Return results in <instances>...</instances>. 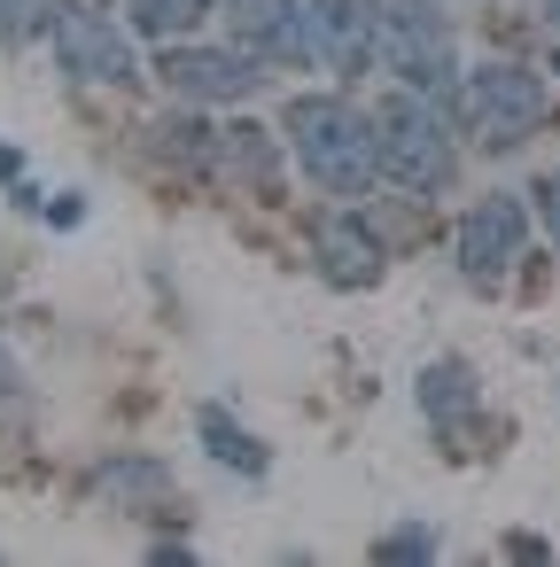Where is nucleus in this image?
I'll list each match as a JSON object with an SVG mask.
<instances>
[{
	"mask_svg": "<svg viewBox=\"0 0 560 567\" xmlns=\"http://www.w3.org/2000/svg\"><path fill=\"white\" fill-rule=\"evenodd\" d=\"M102 482L110 489H164V466L156 458H118V466H102Z\"/></svg>",
	"mask_w": 560,
	"mask_h": 567,
	"instance_id": "nucleus-13",
	"label": "nucleus"
},
{
	"mask_svg": "<svg viewBox=\"0 0 560 567\" xmlns=\"http://www.w3.org/2000/svg\"><path fill=\"white\" fill-rule=\"evenodd\" d=\"M467 117H475L482 148H513L544 125V79L521 63H482L467 79Z\"/></svg>",
	"mask_w": 560,
	"mask_h": 567,
	"instance_id": "nucleus-4",
	"label": "nucleus"
},
{
	"mask_svg": "<svg viewBox=\"0 0 560 567\" xmlns=\"http://www.w3.org/2000/svg\"><path fill=\"white\" fill-rule=\"evenodd\" d=\"M544 226H552V234H560V172H552V179H544Z\"/></svg>",
	"mask_w": 560,
	"mask_h": 567,
	"instance_id": "nucleus-16",
	"label": "nucleus"
},
{
	"mask_svg": "<svg viewBox=\"0 0 560 567\" xmlns=\"http://www.w3.org/2000/svg\"><path fill=\"white\" fill-rule=\"evenodd\" d=\"M203 435H211V451H218L226 466H242V474H265V443H257V435H242L226 412H203Z\"/></svg>",
	"mask_w": 560,
	"mask_h": 567,
	"instance_id": "nucleus-12",
	"label": "nucleus"
},
{
	"mask_svg": "<svg viewBox=\"0 0 560 567\" xmlns=\"http://www.w3.org/2000/svg\"><path fill=\"white\" fill-rule=\"evenodd\" d=\"M544 17H552V24H560V0H544Z\"/></svg>",
	"mask_w": 560,
	"mask_h": 567,
	"instance_id": "nucleus-17",
	"label": "nucleus"
},
{
	"mask_svg": "<svg viewBox=\"0 0 560 567\" xmlns=\"http://www.w3.org/2000/svg\"><path fill=\"white\" fill-rule=\"evenodd\" d=\"M125 9H133V32L180 40V32H195V24L211 17V0H125Z\"/></svg>",
	"mask_w": 560,
	"mask_h": 567,
	"instance_id": "nucleus-10",
	"label": "nucleus"
},
{
	"mask_svg": "<svg viewBox=\"0 0 560 567\" xmlns=\"http://www.w3.org/2000/svg\"><path fill=\"white\" fill-rule=\"evenodd\" d=\"M319 257H327V272H335L343 288H374V280H381V241H374L350 210L319 226Z\"/></svg>",
	"mask_w": 560,
	"mask_h": 567,
	"instance_id": "nucleus-9",
	"label": "nucleus"
},
{
	"mask_svg": "<svg viewBox=\"0 0 560 567\" xmlns=\"http://www.w3.org/2000/svg\"><path fill=\"white\" fill-rule=\"evenodd\" d=\"M288 148L296 164L327 187V195H366L374 172H381V141H374V117L335 102V94H304L288 102Z\"/></svg>",
	"mask_w": 560,
	"mask_h": 567,
	"instance_id": "nucleus-1",
	"label": "nucleus"
},
{
	"mask_svg": "<svg viewBox=\"0 0 560 567\" xmlns=\"http://www.w3.org/2000/svg\"><path fill=\"white\" fill-rule=\"evenodd\" d=\"M381 551H389V559H428V551H436V536H428V528H397Z\"/></svg>",
	"mask_w": 560,
	"mask_h": 567,
	"instance_id": "nucleus-14",
	"label": "nucleus"
},
{
	"mask_svg": "<svg viewBox=\"0 0 560 567\" xmlns=\"http://www.w3.org/2000/svg\"><path fill=\"white\" fill-rule=\"evenodd\" d=\"M475 396H467V365H428L420 373V412L428 420H459Z\"/></svg>",
	"mask_w": 560,
	"mask_h": 567,
	"instance_id": "nucleus-11",
	"label": "nucleus"
},
{
	"mask_svg": "<svg viewBox=\"0 0 560 567\" xmlns=\"http://www.w3.org/2000/svg\"><path fill=\"white\" fill-rule=\"evenodd\" d=\"M366 9H374L366 40H374V55L397 79H413V86H444L451 79V24H444L436 0H366Z\"/></svg>",
	"mask_w": 560,
	"mask_h": 567,
	"instance_id": "nucleus-3",
	"label": "nucleus"
},
{
	"mask_svg": "<svg viewBox=\"0 0 560 567\" xmlns=\"http://www.w3.org/2000/svg\"><path fill=\"white\" fill-rule=\"evenodd\" d=\"M156 79L172 94H187V102H250L265 86V71L250 55H234V48H164Z\"/></svg>",
	"mask_w": 560,
	"mask_h": 567,
	"instance_id": "nucleus-6",
	"label": "nucleus"
},
{
	"mask_svg": "<svg viewBox=\"0 0 560 567\" xmlns=\"http://www.w3.org/2000/svg\"><path fill=\"white\" fill-rule=\"evenodd\" d=\"M234 24H242V40H250L257 55H273V63H319V55H327L312 9H296V0H234Z\"/></svg>",
	"mask_w": 560,
	"mask_h": 567,
	"instance_id": "nucleus-8",
	"label": "nucleus"
},
{
	"mask_svg": "<svg viewBox=\"0 0 560 567\" xmlns=\"http://www.w3.org/2000/svg\"><path fill=\"white\" fill-rule=\"evenodd\" d=\"M521 241H529L521 195H482V203L459 218V265H467L475 280H498V272L521 257Z\"/></svg>",
	"mask_w": 560,
	"mask_h": 567,
	"instance_id": "nucleus-7",
	"label": "nucleus"
},
{
	"mask_svg": "<svg viewBox=\"0 0 560 567\" xmlns=\"http://www.w3.org/2000/svg\"><path fill=\"white\" fill-rule=\"evenodd\" d=\"M40 9H48V0H0V32H24Z\"/></svg>",
	"mask_w": 560,
	"mask_h": 567,
	"instance_id": "nucleus-15",
	"label": "nucleus"
},
{
	"mask_svg": "<svg viewBox=\"0 0 560 567\" xmlns=\"http://www.w3.org/2000/svg\"><path fill=\"white\" fill-rule=\"evenodd\" d=\"M48 32H55V55L71 79H86V86H133L141 79L125 32H110V17H94L86 0H48Z\"/></svg>",
	"mask_w": 560,
	"mask_h": 567,
	"instance_id": "nucleus-5",
	"label": "nucleus"
},
{
	"mask_svg": "<svg viewBox=\"0 0 560 567\" xmlns=\"http://www.w3.org/2000/svg\"><path fill=\"white\" fill-rule=\"evenodd\" d=\"M374 141H381V172L397 187H413V195H436L459 172V156H451V141H444V125H436V110L420 94H389L374 110Z\"/></svg>",
	"mask_w": 560,
	"mask_h": 567,
	"instance_id": "nucleus-2",
	"label": "nucleus"
}]
</instances>
